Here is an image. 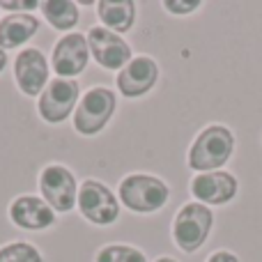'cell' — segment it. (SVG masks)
Returning a JSON list of instances; mask_svg holds the SVG:
<instances>
[{
	"label": "cell",
	"instance_id": "9",
	"mask_svg": "<svg viewBox=\"0 0 262 262\" xmlns=\"http://www.w3.org/2000/svg\"><path fill=\"white\" fill-rule=\"evenodd\" d=\"M88 58H90V46H88V37L81 32H69L58 44L53 46V72L62 78H74L85 69Z\"/></svg>",
	"mask_w": 262,
	"mask_h": 262
},
{
	"label": "cell",
	"instance_id": "4",
	"mask_svg": "<svg viewBox=\"0 0 262 262\" xmlns=\"http://www.w3.org/2000/svg\"><path fill=\"white\" fill-rule=\"evenodd\" d=\"M115 92L108 88H92L90 92H85V97L81 99V104L76 106L74 113V129L81 136H95L99 134L106 124L111 122L115 113Z\"/></svg>",
	"mask_w": 262,
	"mask_h": 262
},
{
	"label": "cell",
	"instance_id": "8",
	"mask_svg": "<svg viewBox=\"0 0 262 262\" xmlns=\"http://www.w3.org/2000/svg\"><path fill=\"white\" fill-rule=\"evenodd\" d=\"M88 46L97 64L104 69H124L131 62V46L118 32L106 30L104 26L90 28Z\"/></svg>",
	"mask_w": 262,
	"mask_h": 262
},
{
	"label": "cell",
	"instance_id": "1",
	"mask_svg": "<svg viewBox=\"0 0 262 262\" xmlns=\"http://www.w3.org/2000/svg\"><path fill=\"white\" fill-rule=\"evenodd\" d=\"M235 152V136L223 124H209L195 136L189 149V168L200 172H214L226 166Z\"/></svg>",
	"mask_w": 262,
	"mask_h": 262
},
{
	"label": "cell",
	"instance_id": "11",
	"mask_svg": "<svg viewBox=\"0 0 262 262\" xmlns=\"http://www.w3.org/2000/svg\"><path fill=\"white\" fill-rule=\"evenodd\" d=\"M14 78L23 95L35 97L44 92L49 83V62L37 49H23L14 60Z\"/></svg>",
	"mask_w": 262,
	"mask_h": 262
},
{
	"label": "cell",
	"instance_id": "20",
	"mask_svg": "<svg viewBox=\"0 0 262 262\" xmlns=\"http://www.w3.org/2000/svg\"><path fill=\"white\" fill-rule=\"evenodd\" d=\"M0 7L3 9H37L39 7V3L37 0H26V3H9V0H0Z\"/></svg>",
	"mask_w": 262,
	"mask_h": 262
},
{
	"label": "cell",
	"instance_id": "22",
	"mask_svg": "<svg viewBox=\"0 0 262 262\" xmlns=\"http://www.w3.org/2000/svg\"><path fill=\"white\" fill-rule=\"evenodd\" d=\"M5 64H7V53H5V51L0 49V72L5 69Z\"/></svg>",
	"mask_w": 262,
	"mask_h": 262
},
{
	"label": "cell",
	"instance_id": "14",
	"mask_svg": "<svg viewBox=\"0 0 262 262\" xmlns=\"http://www.w3.org/2000/svg\"><path fill=\"white\" fill-rule=\"evenodd\" d=\"M39 21L32 14H9L0 21V49H16L37 35Z\"/></svg>",
	"mask_w": 262,
	"mask_h": 262
},
{
	"label": "cell",
	"instance_id": "7",
	"mask_svg": "<svg viewBox=\"0 0 262 262\" xmlns=\"http://www.w3.org/2000/svg\"><path fill=\"white\" fill-rule=\"evenodd\" d=\"M78 95H81V85L74 78H55L39 95L37 111L41 120L49 124L64 122L72 115V108L78 104Z\"/></svg>",
	"mask_w": 262,
	"mask_h": 262
},
{
	"label": "cell",
	"instance_id": "18",
	"mask_svg": "<svg viewBox=\"0 0 262 262\" xmlns=\"http://www.w3.org/2000/svg\"><path fill=\"white\" fill-rule=\"evenodd\" d=\"M0 262H41V253L28 242H14L0 249Z\"/></svg>",
	"mask_w": 262,
	"mask_h": 262
},
{
	"label": "cell",
	"instance_id": "13",
	"mask_svg": "<svg viewBox=\"0 0 262 262\" xmlns=\"http://www.w3.org/2000/svg\"><path fill=\"white\" fill-rule=\"evenodd\" d=\"M9 219L23 230H46L55 223V214L44 198L21 195L9 205Z\"/></svg>",
	"mask_w": 262,
	"mask_h": 262
},
{
	"label": "cell",
	"instance_id": "3",
	"mask_svg": "<svg viewBox=\"0 0 262 262\" xmlns=\"http://www.w3.org/2000/svg\"><path fill=\"white\" fill-rule=\"evenodd\" d=\"M214 226V214L203 203H186L172 221V239L184 253H195L207 242Z\"/></svg>",
	"mask_w": 262,
	"mask_h": 262
},
{
	"label": "cell",
	"instance_id": "5",
	"mask_svg": "<svg viewBox=\"0 0 262 262\" xmlns=\"http://www.w3.org/2000/svg\"><path fill=\"white\" fill-rule=\"evenodd\" d=\"M78 209L83 219L95 226H111L120 216V203L106 184L97 180H88L78 189Z\"/></svg>",
	"mask_w": 262,
	"mask_h": 262
},
{
	"label": "cell",
	"instance_id": "23",
	"mask_svg": "<svg viewBox=\"0 0 262 262\" xmlns=\"http://www.w3.org/2000/svg\"><path fill=\"white\" fill-rule=\"evenodd\" d=\"M154 262H177V260H172V258H159V260H154Z\"/></svg>",
	"mask_w": 262,
	"mask_h": 262
},
{
	"label": "cell",
	"instance_id": "15",
	"mask_svg": "<svg viewBox=\"0 0 262 262\" xmlns=\"http://www.w3.org/2000/svg\"><path fill=\"white\" fill-rule=\"evenodd\" d=\"M97 14L106 30L127 32L136 21V3L134 0H99Z\"/></svg>",
	"mask_w": 262,
	"mask_h": 262
},
{
	"label": "cell",
	"instance_id": "12",
	"mask_svg": "<svg viewBox=\"0 0 262 262\" xmlns=\"http://www.w3.org/2000/svg\"><path fill=\"white\" fill-rule=\"evenodd\" d=\"M159 81V64L147 55L131 58V62L118 74V90L129 99L143 97L157 85Z\"/></svg>",
	"mask_w": 262,
	"mask_h": 262
},
{
	"label": "cell",
	"instance_id": "6",
	"mask_svg": "<svg viewBox=\"0 0 262 262\" xmlns=\"http://www.w3.org/2000/svg\"><path fill=\"white\" fill-rule=\"evenodd\" d=\"M39 191L53 212H72L78 200L76 177L69 168L51 163L39 175Z\"/></svg>",
	"mask_w": 262,
	"mask_h": 262
},
{
	"label": "cell",
	"instance_id": "2",
	"mask_svg": "<svg viewBox=\"0 0 262 262\" xmlns=\"http://www.w3.org/2000/svg\"><path fill=\"white\" fill-rule=\"evenodd\" d=\"M170 198V189L154 175H129L120 182V200L136 214H154Z\"/></svg>",
	"mask_w": 262,
	"mask_h": 262
},
{
	"label": "cell",
	"instance_id": "16",
	"mask_svg": "<svg viewBox=\"0 0 262 262\" xmlns=\"http://www.w3.org/2000/svg\"><path fill=\"white\" fill-rule=\"evenodd\" d=\"M41 12H44L46 21L55 28V30H72L76 28L78 18V5L69 3V0H49V3H41Z\"/></svg>",
	"mask_w": 262,
	"mask_h": 262
},
{
	"label": "cell",
	"instance_id": "19",
	"mask_svg": "<svg viewBox=\"0 0 262 262\" xmlns=\"http://www.w3.org/2000/svg\"><path fill=\"white\" fill-rule=\"evenodd\" d=\"M200 5H203L200 0H166V3H163V7H166L170 14H177V16H180V14L195 12Z\"/></svg>",
	"mask_w": 262,
	"mask_h": 262
},
{
	"label": "cell",
	"instance_id": "10",
	"mask_svg": "<svg viewBox=\"0 0 262 262\" xmlns=\"http://www.w3.org/2000/svg\"><path fill=\"white\" fill-rule=\"evenodd\" d=\"M239 191V182L232 172L214 170L200 172L191 180V195L203 205H226Z\"/></svg>",
	"mask_w": 262,
	"mask_h": 262
},
{
	"label": "cell",
	"instance_id": "17",
	"mask_svg": "<svg viewBox=\"0 0 262 262\" xmlns=\"http://www.w3.org/2000/svg\"><path fill=\"white\" fill-rule=\"evenodd\" d=\"M95 262H147L143 251H138L136 246L127 244H108L104 249H99Z\"/></svg>",
	"mask_w": 262,
	"mask_h": 262
},
{
	"label": "cell",
	"instance_id": "21",
	"mask_svg": "<svg viewBox=\"0 0 262 262\" xmlns=\"http://www.w3.org/2000/svg\"><path fill=\"white\" fill-rule=\"evenodd\" d=\"M207 262H239V258L235 253H230V251H216V253L209 255Z\"/></svg>",
	"mask_w": 262,
	"mask_h": 262
}]
</instances>
